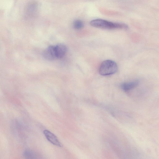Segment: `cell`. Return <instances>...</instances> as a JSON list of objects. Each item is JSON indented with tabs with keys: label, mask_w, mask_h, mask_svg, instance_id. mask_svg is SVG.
Segmentation results:
<instances>
[{
	"label": "cell",
	"mask_w": 159,
	"mask_h": 159,
	"mask_svg": "<svg viewBox=\"0 0 159 159\" xmlns=\"http://www.w3.org/2000/svg\"><path fill=\"white\" fill-rule=\"evenodd\" d=\"M90 24L93 27L105 29H126L128 28V26L124 24L113 22L101 19L92 20L90 22Z\"/></svg>",
	"instance_id": "6da1fadb"
},
{
	"label": "cell",
	"mask_w": 159,
	"mask_h": 159,
	"mask_svg": "<svg viewBox=\"0 0 159 159\" xmlns=\"http://www.w3.org/2000/svg\"><path fill=\"white\" fill-rule=\"evenodd\" d=\"M118 69L117 64L115 61L110 60H106L101 64L99 73L102 75H108L116 73Z\"/></svg>",
	"instance_id": "7a4b0ae2"
},
{
	"label": "cell",
	"mask_w": 159,
	"mask_h": 159,
	"mask_svg": "<svg viewBox=\"0 0 159 159\" xmlns=\"http://www.w3.org/2000/svg\"><path fill=\"white\" fill-rule=\"evenodd\" d=\"M43 55L44 58L48 60H53L57 58L55 46H49L46 48L43 51Z\"/></svg>",
	"instance_id": "3957f363"
},
{
	"label": "cell",
	"mask_w": 159,
	"mask_h": 159,
	"mask_svg": "<svg viewBox=\"0 0 159 159\" xmlns=\"http://www.w3.org/2000/svg\"><path fill=\"white\" fill-rule=\"evenodd\" d=\"M43 133L47 139L51 143L58 147H62L61 144L54 134L47 130H44Z\"/></svg>",
	"instance_id": "277c9868"
},
{
	"label": "cell",
	"mask_w": 159,
	"mask_h": 159,
	"mask_svg": "<svg viewBox=\"0 0 159 159\" xmlns=\"http://www.w3.org/2000/svg\"><path fill=\"white\" fill-rule=\"evenodd\" d=\"M55 50L57 58L60 59L65 55L67 51V48L64 44H59L55 46Z\"/></svg>",
	"instance_id": "5b68a950"
},
{
	"label": "cell",
	"mask_w": 159,
	"mask_h": 159,
	"mask_svg": "<svg viewBox=\"0 0 159 159\" xmlns=\"http://www.w3.org/2000/svg\"><path fill=\"white\" fill-rule=\"evenodd\" d=\"M138 80L125 82L120 85V88L124 91H127L136 87L139 84Z\"/></svg>",
	"instance_id": "8992f818"
},
{
	"label": "cell",
	"mask_w": 159,
	"mask_h": 159,
	"mask_svg": "<svg viewBox=\"0 0 159 159\" xmlns=\"http://www.w3.org/2000/svg\"><path fill=\"white\" fill-rule=\"evenodd\" d=\"M23 156L26 159H35L36 157L35 153L30 150H26L24 151Z\"/></svg>",
	"instance_id": "52a82bcc"
},
{
	"label": "cell",
	"mask_w": 159,
	"mask_h": 159,
	"mask_svg": "<svg viewBox=\"0 0 159 159\" xmlns=\"http://www.w3.org/2000/svg\"><path fill=\"white\" fill-rule=\"evenodd\" d=\"M74 28L76 30H80L84 26V24L83 21L80 20H75L73 23Z\"/></svg>",
	"instance_id": "ba28073f"
}]
</instances>
